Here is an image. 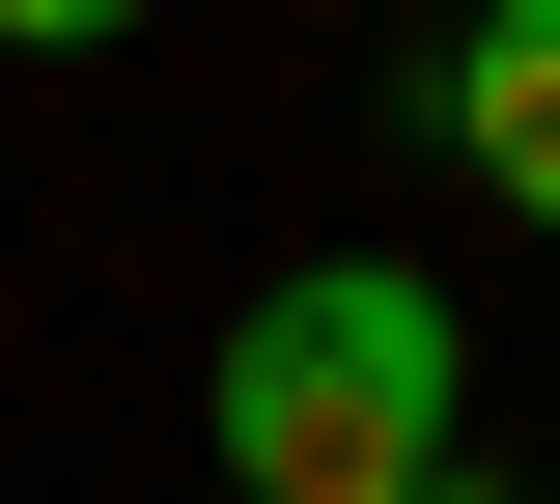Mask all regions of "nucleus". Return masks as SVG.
Segmentation results:
<instances>
[{
    "label": "nucleus",
    "instance_id": "nucleus-4",
    "mask_svg": "<svg viewBox=\"0 0 560 504\" xmlns=\"http://www.w3.org/2000/svg\"><path fill=\"white\" fill-rule=\"evenodd\" d=\"M420 504H504V477H477V448H448V477H420Z\"/></svg>",
    "mask_w": 560,
    "mask_h": 504
},
{
    "label": "nucleus",
    "instance_id": "nucleus-3",
    "mask_svg": "<svg viewBox=\"0 0 560 504\" xmlns=\"http://www.w3.org/2000/svg\"><path fill=\"white\" fill-rule=\"evenodd\" d=\"M113 28H140V0H0V57H113Z\"/></svg>",
    "mask_w": 560,
    "mask_h": 504
},
{
    "label": "nucleus",
    "instance_id": "nucleus-1",
    "mask_svg": "<svg viewBox=\"0 0 560 504\" xmlns=\"http://www.w3.org/2000/svg\"><path fill=\"white\" fill-rule=\"evenodd\" d=\"M448 448H477V337L420 253H308L224 337V504H420Z\"/></svg>",
    "mask_w": 560,
    "mask_h": 504
},
{
    "label": "nucleus",
    "instance_id": "nucleus-2",
    "mask_svg": "<svg viewBox=\"0 0 560 504\" xmlns=\"http://www.w3.org/2000/svg\"><path fill=\"white\" fill-rule=\"evenodd\" d=\"M448 141L504 168V224H560V0H477V57H448Z\"/></svg>",
    "mask_w": 560,
    "mask_h": 504
}]
</instances>
